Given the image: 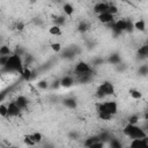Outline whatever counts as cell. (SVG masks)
Returning <instances> with one entry per match:
<instances>
[{
  "label": "cell",
  "instance_id": "obj_13",
  "mask_svg": "<svg viewBox=\"0 0 148 148\" xmlns=\"http://www.w3.org/2000/svg\"><path fill=\"white\" fill-rule=\"evenodd\" d=\"M15 103L21 108V110H23V109H25V108L28 106V98H27L25 96L21 95V96H18V97L15 99Z\"/></svg>",
  "mask_w": 148,
  "mask_h": 148
},
{
  "label": "cell",
  "instance_id": "obj_4",
  "mask_svg": "<svg viewBox=\"0 0 148 148\" xmlns=\"http://www.w3.org/2000/svg\"><path fill=\"white\" fill-rule=\"evenodd\" d=\"M113 94H114V86L109 81L101 83L96 90V96L98 98H104V97L113 95Z\"/></svg>",
  "mask_w": 148,
  "mask_h": 148
},
{
  "label": "cell",
  "instance_id": "obj_2",
  "mask_svg": "<svg viewBox=\"0 0 148 148\" xmlns=\"http://www.w3.org/2000/svg\"><path fill=\"white\" fill-rule=\"evenodd\" d=\"M124 134L130 139H136V138H147V133L138 125V124H127L124 130Z\"/></svg>",
  "mask_w": 148,
  "mask_h": 148
},
{
  "label": "cell",
  "instance_id": "obj_18",
  "mask_svg": "<svg viewBox=\"0 0 148 148\" xmlns=\"http://www.w3.org/2000/svg\"><path fill=\"white\" fill-rule=\"evenodd\" d=\"M130 96L133 99H140V98H142V92L139 89H131L130 90Z\"/></svg>",
  "mask_w": 148,
  "mask_h": 148
},
{
  "label": "cell",
  "instance_id": "obj_12",
  "mask_svg": "<svg viewBox=\"0 0 148 148\" xmlns=\"http://www.w3.org/2000/svg\"><path fill=\"white\" fill-rule=\"evenodd\" d=\"M62 10H64V13H65V15L66 16H72L73 14H74V7H73V5L72 3H69V2H65L64 3V6H62Z\"/></svg>",
  "mask_w": 148,
  "mask_h": 148
},
{
  "label": "cell",
  "instance_id": "obj_25",
  "mask_svg": "<svg viewBox=\"0 0 148 148\" xmlns=\"http://www.w3.org/2000/svg\"><path fill=\"white\" fill-rule=\"evenodd\" d=\"M139 73H140L142 76H146L147 73H148V67H147V65H142V66H140V67H139Z\"/></svg>",
  "mask_w": 148,
  "mask_h": 148
},
{
  "label": "cell",
  "instance_id": "obj_20",
  "mask_svg": "<svg viewBox=\"0 0 148 148\" xmlns=\"http://www.w3.org/2000/svg\"><path fill=\"white\" fill-rule=\"evenodd\" d=\"M10 54H12V50L9 49V46L7 45L0 46V56H10Z\"/></svg>",
  "mask_w": 148,
  "mask_h": 148
},
{
  "label": "cell",
  "instance_id": "obj_6",
  "mask_svg": "<svg viewBox=\"0 0 148 148\" xmlns=\"http://www.w3.org/2000/svg\"><path fill=\"white\" fill-rule=\"evenodd\" d=\"M130 147H132V148H148V140H147V138L131 139Z\"/></svg>",
  "mask_w": 148,
  "mask_h": 148
},
{
  "label": "cell",
  "instance_id": "obj_17",
  "mask_svg": "<svg viewBox=\"0 0 148 148\" xmlns=\"http://www.w3.org/2000/svg\"><path fill=\"white\" fill-rule=\"evenodd\" d=\"M21 76H22L25 81L30 80V79H31V76H32V72H31V69H30V68H28V67H24V68H23V71H22V73H21Z\"/></svg>",
  "mask_w": 148,
  "mask_h": 148
},
{
  "label": "cell",
  "instance_id": "obj_5",
  "mask_svg": "<svg viewBox=\"0 0 148 148\" xmlns=\"http://www.w3.org/2000/svg\"><path fill=\"white\" fill-rule=\"evenodd\" d=\"M74 72L77 73L79 75H82V74H90L92 72V68L91 66L86 62V61H79L75 67H74Z\"/></svg>",
  "mask_w": 148,
  "mask_h": 148
},
{
  "label": "cell",
  "instance_id": "obj_29",
  "mask_svg": "<svg viewBox=\"0 0 148 148\" xmlns=\"http://www.w3.org/2000/svg\"><path fill=\"white\" fill-rule=\"evenodd\" d=\"M37 87L40 89H46V88H49V83H47V81H39L37 83Z\"/></svg>",
  "mask_w": 148,
  "mask_h": 148
},
{
  "label": "cell",
  "instance_id": "obj_24",
  "mask_svg": "<svg viewBox=\"0 0 148 148\" xmlns=\"http://www.w3.org/2000/svg\"><path fill=\"white\" fill-rule=\"evenodd\" d=\"M51 49H52V51L53 52H60L61 51V44L60 43H58V42H56V43H52L51 44Z\"/></svg>",
  "mask_w": 148,
  "mask_h": 148
},
{
  "label": "cell",
  "instance_id": "obj_9",
  "mask_svg": "<svg viewBox=\"0 0 148 148\" xmlns=\"http://www.w3.org/2000/svg\"><path fill=\"white\" fill-rule=\"evenodd\" d=\"M108 7H109V3H108V2H105V1H99V2H97V3L94 5L92 10H94V13H95L96 15H98V14H102V13L108 12Z\"/></svg>",
  "mask_w": 148,
  "mask_h": 148
},
{
  "label": "cell",
  "instance_id": "obj_8",
  "mask_svg": "<svg viewBox=\"0 0 148 148\" xmlns=\"http://www.w3.org/2000/svg\"><path fill=\"white\" fill-rule=\"evenodd\" d=\"M97 18L101 23L103 24H109V23H112L114 21V15H112L111 13L109 12H105V13H102V14H98L97 15Z\"/></svg>",
  "mask_w": 148,
  "mask_h": 148
},
{
  "label": "cell",
  "instance_id": "obj_27",
  "mask_svg": "<svg viewBox=\"0 0 148 148\" xmlns=\"http://www.w3.org/2000/svg\"><path fill=\"white\" fill-rule=\"evenodd\" d=\"M139 116H136V114H133V116H131L130 118H128V124H138L139 123Z\"/></svg>",
  "mask_w": 148,
  "mask_h": 148
},
{
  "label": "cell",
  "instance_id": "obj_19",
  "mask_svg": "<svg viewBox=\"0 0 148 148\" xmlns=\"http://www.w3.org/2000/svg\"><path fill=\"white\" fill-rule=\"evenodd\" d=\"M138 54L142 58H146L148 56V46L147 45H142L141 47H139L138 50Z\"/></svg>",
  "mask_w": 148,
  "mask_h": 148
},
{
  "label": "cell",
  "instance_id": "obj_34",
  "mask_svg": "<svg viewBox=\"0 0 148 148\" xmlns=\"http://www.w3.org/2000/svg\"><path fill=\"white\" fill-rule=\"evenodd\" d=\"M0 76H1V69H0Z\"/></svg>",
  "mask_w": 148,
  "mask_h": 148
},
{
  "label": "cell",
  "instance_id": "obj_15",
  "mask_svg": "<svg viewBox=\"0 0 148 148\" xmlns=\"http://www.w3.org/2000/svg\"><path fill=\"white\" fill-rule=\"evenodd\" d=\"M49 34L52 35V36H60L62 34V30L60 28V25L58 24H54V25H51L49 28Z\"/></svg>",
  "mask_w": 148,
  "mask_h": 148
},
{
  "label": "cell",
  "instance_id": "obj_21",
  "mask_svg": "<svg viewBox=\"0 0 148 148\" xmlns=\"http://www.w3.org/2000/svg\"><path fill=\"white\" fill-rule=\"evenodd\" d=\"M120 56L119 54H111V57L109 58V61L112 64V65H118L120 62Z\"/></svg>",
  "mask_w": 148,
  "mask_h": 148
},
{
  "label": "cell",
  "instance_id": "obj_3",
  "mask_svg": "<svg viewBox=\"0 0 148 148\" xmlns=\"http://www.w3.org/2000/svg\"><path fill=\"white\" fill-rule=\"evenodd\" d=\"M97 112H102V113H108L110 116H114L118 113V104L114 101H105V102H101L98 104L97 108Z\"/></svg>",
  "mask_w": 148,
  "mask_h": 148
},
{
  "label": "cell",
  "instance_id": "obj_10",
  "mask_svg": "<svg viewBox=\"0 0 148 148\" xmlns=\"http://www.w3.org/2000/svg\"><path fill=\"white\" fill-rule=\"evenodd\" d=\"M59 82H60V86H61V87L69 88V87H72V86L74 84V77L71 76V75H66V76H64Z\"/></svg>",
  "mask_w": 148,
  "mask_h": 148
},
{
  "label": "cell",
  "instance_id": "obj_28",
  "mask_svg": "<svg viewBox=\"0 0 148 148\" xmlns=\"http://www.w3.org/2000/svg\"><path fill=\"white\" fill-rule=\"evenodd\" d=\"M97 113H98L99 119H102V120H110L112 118V116H110L108 113H102V112H97Z\"/></svg>",
  "mask_w": 148,
  "mask_h": 148
},
{
  "label": "cell",
  "instance_id": "obj_22",
  "mask_svg": "<svg viewBox=\"0 0 148 148\" xmlns=\"http://www.w3.org/2000/svg\"><path fill=\"white\" fill-rule=\"evenodd\" d=\"M0 116L6 118L8 117V110H7V104H0Z\"/></svg>",
  "mask_w": 148,
  "mask_h": 148
},
{
  "label": "cell",
  "instance_id": "obj_23",
  "mask_svg": "<svg viewBox=\"0 0 148 148\" xmlns=\"http://www.w3.org/2000/svg\"><path fill=\"white\" fill-rule=\"evenodd\" d=\"M108 12H109V13H111L112 15H116V14L118 13V7H117L114 3H109Z\"/></svg>",
  "mask_w": 148,
  "mask_h": 148
},
{
  "label": "cell",
  "instance_id": "obj_31",
  "mask_svg": "<svg viewBox=\"0 0 148 148\" xmlns=\"http://www.w3.org/2000/svg\"><path fill=\"white\" fill-rule=\"evenodd\" d=\"M87 27H88V25H87L86 23H81V24H80V30H81V31H82V30L84 31V30H87Z\"/></svg>",
  "mask_w": 148,
  "mask_h": 148
},
{
  "label": "cell",
  "instance_id": "obj_32",
  "mask_svg": "<svg viewBox=\"0 0 148 148\" xmlns=\"http://www.w3.org/2000/svg\"><path fill=\"white\" fill-rule=\"evenodd\" d=\"M23 28H24V24L23 23H17V25H16V29L17 30H23Z\"/></svg>",
  "mask_w": 148,
  "mask_h": 148
},
{
  "label": "cell",
  "instance_id": "obj_30",
  "mask_svg": "<svg viewBox=\"0 0 148 148\" xmlns=\"http://www.w3.org/2000/svg\"><path fill=\"white\" fill-rule=\"evenodd\" d=\"M110 146H111V147H113V148H119L121 145H120L119 142H117V141H113V142H111V143H110Z\"/></svg>",
  "mask_w": 148,
  "mask_h": 148
},
{
  "label": "cell",
  "instance_id": "obj_33",
  "mask_svg": "<svg viewBox=\"0 0 148 148\" xmlns=\"http://www.w3.org/2000/svg\"><path fill=\"white\" fill-rule=\"evenodd\" d=\"M29 1H30V2H31V3H34V2H36V1H37V0H29Z\"/></svg>",
  "mask_w": 148,
  "mask_h": 148
},
{
  "label": "cell",
  "instance_id": "obj_11",
  "mask_svg": "<svg viewBox=\"0 0 148 148\" xmlns=\"http://www.w3.org/2000/svg\"><path fill=\"white\" fill-rule=\"evenodd\" d=\"M133 28H134L135 30H139V31H141V32H145V31H146V22H145V20H142V18L136 20V21L133 23Z\"/></svg>",
  "mask_w": 148,
  "mask_h": 148
},
{
  "label": "cell",
  "instance_id": "obj_7",
  "mask_svg": "<svg viewBox=\"0 0 148 148\" xmlns=\"http://www.w3.org/2000/svg\"><path fill=\"white\" fill-rule=\"evenodd\" d=\"M7 110H8V117H16V116H20L21 113V108L15 103V101L10 102L7 104Z\"/></svg>",
  "mask_w": 148,
  "mask_h": 148
},
{
  "label": "cell",
  "instance_id": "obj_16",
  "mask_svg": "<svg viewBox=\"0 0 148 148\" xmlns=\"http://www.w3.org/2000/svg\"><path fill=\"white\" fill-rule=\"evenodd\" d=\"M30 138H31V140L37 145V143H39V142H42V140H43V135L39 133V132H34V133H31V134H28Z\"/></svg>",
  "mask_w": 148,
  "mask_h": 148
},
{
  "label": "cell",
  "instance_id": "obj_26",
  "mask_svg": "<svg viewBox=\"0 0 148 148\" xmlns=\"http://www.w3.org/2000/svg\"><path fill=\"white\" fill-rule=\"evenodd\" d=\"M23 141H24V143H25L27 146H30V147H31V146H36V143L31 140V138H30L29 135H25L24 139H23Z\"/></svg>",
  "mask_w": 148,
  "mask_h": 148
},
{
  "label": "cell",
  "instance_id": "obj_14",
  "mask_svg": "<svg viewBox=\"0 0 148 148\" xmlns=\"http://www.w3.org/2000/svg\"><path fill=\"white\" fill-rule=\"evenodd\" d=\"M64 105L68 109H75L77 106V103H76V99L74 97H67L64 99Z\"/></svg>",
  "mask_w": 148,
  "mask_h": 148
},
{
  "label": "cell",
  "instance_id": "obj_1",
  "mask_svg": "<svg viewBox=\"0 0 148 148\" xmlns=\"http://www.w3.org/2000/svg\"><path fill=\"white\" fill-rule=\"evenodd\" d=\"M23 68L24 67H23V62H22L21 56L17 54V53H12L8 57V59H7V61H6L5 66H3V69L6 72H16L18 74L22 73Z\"/></svg>",
  "mask_w": 148,
  "mask_h": 148
}]
</instances>
